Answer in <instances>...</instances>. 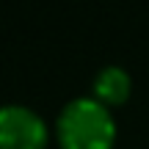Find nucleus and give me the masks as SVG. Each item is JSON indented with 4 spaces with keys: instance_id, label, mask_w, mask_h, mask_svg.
I'll return each instance as SVG.
<instances>
[{
    "instance_id": "obj_1",
    "label": "nucleus",
    "mask_w": 149,
    "mask_h": 149,
    "mask_svg": "<svg viewBox=\"0 0 149 149\" xmlns=\"http://www.w3.org/2000/svg\"><path fill=\"white\" fill-rule=\"evenodd\" d=\"M61 149H113L116 119L97 97H74L55 122Z\"/></svg>"
},
{
    "instance_id": "obj_2",
    "label": "nucleus",
    "mask_w": 149,
    "mask_h": 149,
    "mask_svg": "<svg viewBox=\"0 0 149 149\" xmlns=\"http://www.w3.org/2000/svg\"><path fill=\"white\" fill-rule=\"evenodd\" d=\"M50 130L28 105L0 108V149H47Z\"/></svg>"
},
{
    "instance_id": "obj_3",
    "label": "nucleus",
    "mask_w": 149,
    "mask_h": 149,
    "mask_svg": "<svg viewBox=\"0 0 149 149\" xmlns=\"http://www.w3.org/2000/svg\"><path fill=\"white\" fill-rule=\"evenodd\" d=\"M130 88H133V80L122 66H105L94 77V97L102 105H122L130 97Z\"/></svg>"
}]
</instances>
